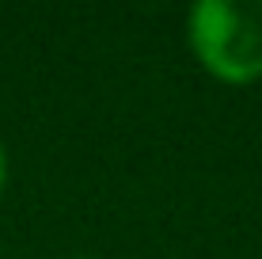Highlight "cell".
Listing matches in <instances>:
<instances>
[{
    "mask_svg": "<svg viewBox=\"0 0 262 259\" xmlns=\"http://www.w3.org/2000/svg\"><path fill=\"white\" fill-rule=\"evenodd\" d=\"M190 50L224 84L262 76V0H198L190 8Z\"/></svg>",
    "mask_w": 262,
    "mask_h": 259,
    "instance_id": "obj_1",
    "label": "cell"
},
{
    "mask_svg": "<svg viewBox=\"0 0 262 259\" xmlns=\"http://www.w3.org/2000/svg\"><path fill=\"white\" fill-rule=\"evenodd\" d=\"M8 183V153H4V141H0V191Z\"/></svg>",
    "mask_w": 262,
    "mask_h": 259,
    "instance_id": "obj_2",
    "label": "cell"
},
{
    "mask_svg": "<svg viewBox=\"0 0 262 259\" xmlns=\"http://www.w3.org/2000/svg\"><path fill=\"white\" fill-rule=\"evenodd\" d=\"M80 259H84V255H80Z\"/></svg>",
    "mask_w": 262,
    "mask_h": 259,
    "instance_id": "obj_3",
    "label": "cell"
}]
</instances>
